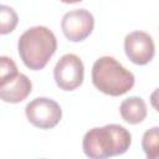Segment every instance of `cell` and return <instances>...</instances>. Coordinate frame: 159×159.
<instances>
[{
    "label": "cell",
    "instance_id": "1",
    "mask_svg": "<svg viewBox=\"0 0 159 159\" xmlns=\"http://www.w3.org/2000/svg\"><path fill=\"white\" fill-rule=\"evenodd\" d=\"M130 133L119 124H107L89 129L82 142L83 152L89 159H108L124 154L130 145Z\"/></svg>",
    "mask_w": 159,
    "mask_h": 159
},
{
    "label": "cell",
    "instance_id": "8",
    "mask_svg": "<svg viewBox=\"0 0 159 159\" xmlns=\"http://www.w3.org/2000/svg\"><path fill=\"white\" fill-rule=\"evenodd\" d=\"M32 89L31 81L24 73H19L12 80L1 84L0 97L4 102L7 103H19L22 102Z\"/></svg>",
    "mask_w": 159,
    "mask_h": 159
},
{
    "label": "cell",
    "instance_id": "3",
    "mask_svg": "<svg viewBox=\"0 0 159 159\" xmlns=\"http://www.w3.org/2000/svg\"><path fill=\"white\" fill-rule=\"evenodd\" d=\"M94 87L108 96H122L134 86V75L122 66L114 57L103 56L96 60L92 67Z\"/></svg>",
    "mask_w": 159,
    "mask_h": 159
},
{
    "label": "cell",
    "instance_id": "9",
    "mask_svg": "<svg viewBox=\"0 0 159 159\" xmlns=\"http://www.w3.org/2000/svg\"><path fill=\"white\" fill-rule=\"evenodd\" d=\"M122 118L129 124H138L143 122L147 117V104L137 96L125 98L119 107Z\"/></svg>",
    "mask_w": 159,
    "mask_h": 159
},
{
    "label": "cell",
    "instance_id": "13",
    "mask_svg": "<svg viewBox=\"0 0 159 159\" xmlns=\"http://www.w3.org/2000/svg\"><path fill=\"white\" fill-rule=\"evenodd\" d=\"M150 104L155 111L159 112V87L152 92V94H150Z\"/></svg>",
    "mask_w": 159,
    "mask_h": 159
},
{
    "label": "cell",
    "instance_id": "11",
    "mask_svg": "<svg viewBox=\"0 0 159 159\" xmlns=\"http://www.w3.org/2000/svg\"><path fill=\"white\" fill-rule=\"evenodd\" d=\"M19 17L12 7L0 5V34L6 35L15 30Z\"/></svg>",
    "mask_w": 159,
    "mask_h": 159
},
{
    "label": "cell",
    "instance_id": "10",
    "mask_svg": "<svg viewBox=\"0 0 159 159\" xmlns=\"http://www.w3.org/2000/svg\"><path fill=\"white\" fill-rule=\"evenodd\" d=\"M142 149L147 158L159 157V127H153L143 134Z\"/></svg>",
    "mask_w": 159,
    "mask_h": 159
},
{
    "label": "cell",
    "instance_id": "12",
    "mask_svg": "<svg viewBox=\"0 0 159 159\" xmlns=\"http://www.w3.org/2000/svg\"><path fill=\"white\" fill-rule=\"evenodd\" d=\"M17 75H19L17 67H16L15 62L12 61V58H10L7 56H1L0 57V82H1V84L12 80Z\"/></svg>",
    "mask_w": 159,
    "mask_h": 159
},
{
    "label": "cell",
    "instance_id": "7",
    "mask_svg": "<svg viewBox=\"0 0 159 159\" xmlns=\"http://www.w3.org/2000/svg\"><path fill=\"white\" fill-rule=\"evenodd\" d=\"M127 57L135 65L149 63L155 55V46L152 36L144 31H132L124 39Z\"/></svg>",
    "mask_w": 159,
    "mask_h": 159
},
{
    "label": "cell",
    "instance_id": "14",
    "mask_svg": "<svg viewBox=\"0 0 159 159\" xmlns=\"http://www.w3.org/2000/svg\"><path fill=\"white\" fill-rule=\"evenodd\" d=\"M147 159H159V157H153V158H147Z\"/></svg>",
    "mask_w": 159,
    "mask_h": 159
},
{
    "label": "cell",
    "instance_id": "2",
    "mask_svg": "<svg viewBox=\"0 0 159 159\" xmlns=\"http://www.w3.org/2000/svg\"><path fill=\"white\" fill-rule=\"evenodd\" d=\"M57 48L55 34L45 26L27 29L17 42V51L24 65L34 71L42 70Z\"/></svg>",
    "mask_w": 159,
    "mask_h": 159
},
{
    "label": "cell",
    "instance_id": "4",
    "mask_svg": "<svg viewBox=\"0 0 159 159\" xmlns=\"http://www.w3.org/2000/svg\"><path fill=\"white\" fill-rule=\"evenodd\" d=\"M25 113L27 120L40 129H51L56 127L62 118L60 104L46 97H39L27 103Z\"/></svg>",
    "mask_w": 159,
    "mask_h": 159
},
{
    "label": "cell",
    "instance_id": "6",
    "mask_svg": "<svg viewBox=\"0 0 159 159\" xmlns=\"http://www.w3.org/2000/svg\"><path fill=\"white\" fill-rule=\"evenodd\" d=\"M94 26L93 15L86 9H75L66 12L61 21V29L67 40L80 42L87 39Z\"/></svg>",
    "mask_w": 159,
    "mask_h": 159
},
{
    "label": "cell",
    "instance_id": "5",
    "mask_svg": "<svg viewBox=\"0 0 159 159\" xmlns=\"http://www.w3.org/2000/svg\"><path fill=\"white\" fill-rule=\"evenodd\" d=\"M84 77V66L82 60L73 55H63L53 68V78L60 89L73 91L78 88Z\"/></svg>",
    "mask_w": 159,
    "mask_h": 159
}]
</instances>
